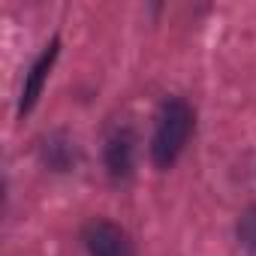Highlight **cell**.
<instances>
[{
	"label": "cell",
	"instance_id": "1",
	"mask_svg": "<svg viewBox=\"0 0 256 256\" xmlns=\"http://www.w3.org/2000/svg\"><path fill=\"white\" fill-rule=\"evenodd\" d=\"M193 130H196L193 106L181 96H169L157 112V124L151 133V163L157 169H172L184 154Z\"/></svg>",
	"mask_w": 256,
	"mask_h": 256
},
{
	"label": "cell",
	"instance_id": "5",
	"mask_svg": "<svg viewBox=\"0 0 256 256\" xmlns=\"http://www.w3.org/2000/svg\"><path fill=\"white\" fill-rule=\"evenodd\" d=\"M42 154H46V163L58 172H66L72 163H76V142L64 139V136H52L46 139L42 145Z\"/></svg>",
	"mask_w": 256,
	"mask_h": 256
},
{
	"label": "cell",
	"instance_id": "6",
	"mask_svg": "<svg viewBox=\"0 0 256 256\" xmlns=\"http://www.w3.org/2000/svg\"><path fill=\"white\" fill-rule=\"evenodd\" d=\"M238 241H241L250 253H256V205H250V208L238 217Z\"/></svg>",
	"mask_w": 256,
	"mask_h": 256
},
{
	"label": "cell",
	"instance_id": "4",
	"mask_svg": "<svg viewBox=\"0 0 256 256\" xmlns=\"http://www.w3.org/2000/svg\"><path fill=\"white\" fill-rule=\"evenodd\" d=\"M136 166V133L126 124H118L106 139V169L112 181H126Z\"/></svg>",
	"mask_w": 256,
	"mask_h": 256
},
{
	"label": "cell",
	"instance_id": "2",
	"mask_svg": "<svg viewBox=\"0 0 256 256\" xmlns=\"http://www.w3.org/2000/svg\"><path fill=\"white\" fill-rule=\"evenodd\" d=\"M82 241H84L90 256H136L130 235H126L118 223L102 220V217H94V220L84 223Z\"/></svg>",
	"mask_w": 256,
	"mask_h": 256
},
{
	"label": "cell",
	"instance_id": "3",
	"mask_svg": "<svg viewBox=\"0 0 256 256\" xmlns=\"http://www.w3.org/2000/svg\"><path fill=\"white\" fill-rule=\"evenodd\" d=\"M58 54H60V40L54 36V40L36 54V60L30 64V70H28V76H24V88H22V96H18V118L30 114L34 106L40 102V94H42V88H46L52 70H54Z\"/></svg>",
	"mask_w": 256,
	"mask_h": 256
}]
</instances>
